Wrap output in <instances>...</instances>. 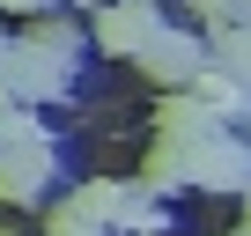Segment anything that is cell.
Instances as JSON below:
<instances>
[{
	"label": "cell",
	"mask_w": 251,
	"mask_h": 236,
	"mask_svg": "<svg viewBox=\"0 0 251 236\" xmlns=\"http://www.w3.org/2000/svg\"><path fill=\"white\" fill-rule=\"evenodd\" d=\"M67 8H103V0H67Z\"/></svg>",
	"instance_id": "5bb4252c"
},
{
	"label": "cell",
	"mask_w": 251,
	"mask_h": 236,
	"mask_svg": "<svg viewBox=\"0 0 251 236\" xmlns=\"http://www.w3.org/2000/svg\"><path fill=\"white\" fill-rule=\"evenodd\" d=\"M45 177H52V141L0 148V199H8V207H30V199H45Z\"/></svg>",
	"instance_id": "277c9868"
},
{
	"label": "cell",
	"mask_w": 251,
	"mask_h": 236,
	"mask_svg": "<svg viewBox=\"0 0 251 236\" xmlns=\"http://www.w3.org/2000/svg\"><path fill=\"white\" fill-rule=\"evenodd\" d=\"M15 103H23V96H15V81H8V67H0V118H8Z\"/></svg>",
	"instance_id": "4fadbf2b"
},
{
	"label": "cell",
	"mask_w": 251,
	"mask_h": 236,
	"mask_svg": "<svg viewBox=\"0 0 251 236\" xmlns=\"http://www.w3.org/2000/svg\"><path fill=\"white\" fill-rule=\"evenodd\" d=\"M214 59H222L229 74H244V81H251V23H236V30H222V37H214Z\"/></svg>",
	"instance_id": "9c48e42d"
},
{
	"label": "cell",
	"mask_w": 251,
	"mask_h": 236,
	"mask_svg": "<svg viewBox=\"0 0 251 236\" xmlns=\"http://www.w3.org/2000/svg\"><path fill=\"white\" fill-rule=\"evenodd\" d=\"M185 177L207 185V192H251V155H244V141H229V133L185 141Z\"/></svg>",
	"instance_id": "7a4b0ae2"
},
{
	"label": "cell",
	"mask_w": 251,
	"mask_h": 236,
	"mask_svg": "<svg viewBox=\"0 0 251 236\" xmlns=\"http://www.w3.org/2000/svg\"><path fill=\"white\" fill-rule=\"evenodd\" d=\"M45 236H103V221H89V214H74V207H52V214H45Z\"/></svg>",
	"instance_id": "30bf717a"
},
{
	"label": "cell",
	"mask_w": 251,
	"mask_h": 236,
	"mask_svg": "<svg viewBox=\"0 0 251 236\" xmlns=\"http://www.w3.org/2000/svg\"><path fill=\"white\" fill-rule=\"evenodd\" d=\"M192 96H200V103H214L222 118H236V111H244V96H251V81H244V74H229L222 59H207V74L192 81Z\"/></svg>",
	"instance_id": "52a82bcc"
},
{
	"label": "cell",
	"mask_w": 251,
	"mask_h": 236,
	"mask_svg": "<svg viewBox=\"0 0 251 236\" xmlns=\"http://www.w3.org/2000/svg\"><path fill=\"white\" fill-rule=\"evenodd\" d=\"M8 52H15V45H8V37H0V67H8Z\"/></svg>",
	"instance_id": "9a60e30c"
},
{
	"label": "cell",
	"mask_w": 251,
	"mask_h": 236,
	"mask_svg": "<svg viewBox=\"0 0 251 236\" xmlns=\"http://www.w3.org/2000/svg\"><path fill=\"white\" fill-rule=\"evenodd\" d=\"M30 45H45V52L74 59V52H81V30H74V23H59V15H37V23H30Z\"/></svg>",
	"instance_id": "ba28073f"
},
{
	"label": "cell",
	"mask_w": 251,
	"mask_h": 236,
	"mask_svg": "<svg viewBox=\"0 0 251 236\" xmlns=\"http://www.w3.org/2000/svg\"><path fill=\"white\" fill-rule=\"evenodd\" d=\"M8 81H15V96H23V103H45V96H67V59L23 37V45L8 52Z\"/></svg>",
	"instance_id": "5b68a950"
},
{
	"label": "cell",
	"mask_w": 251,
	"mask_h": 236,
	"mask_svg": "<svg viewBox=\"0 0 251 236\" xmlns=\"http://www.w3.org/2000/svg\"><path fill=\"white\" fill-rule=\"evenodd\" d=\"M229 236H251V221H244V229H229Z\"/></svg>",
	"instance_id": "2e32d148"
},
{
	"label": "cell",
	"mask_w": 251,
	"mask_h": 236,
	"mask_svg": "<svg viewBox=\"0 0 251 236\" xmlns=\"http://www.w3.org/2000/svg\"><path fill=\"white\" fill-rule=\"evenodd\" d=\"M133 67H141L155 89H192V81L207 74V45H200L192 30H163V37H155V45H148Z\"/></svg>",
	"instance_id": "3957f363"
},
{
	"label": "cell",
	"mask_w": 251,
	"mask_h": 236,
	"mask_svg": "<svg viewBox=\"0 0 251 236\" xmlns=\"http://www.w3.org/2000/svg\"><path fill=\"white\" fill-rule=\"evenodd\" d=\"M192 15H200V23H214V30H236V23H251V15H244V0H192Z\"/></svg>",
	"instance_id": "8fae6325"
},
{
	"label": "cell",
	"mask_w": 251,
	"mask_h": 236,
	"mask_svg": "<svg viewBox=\"0 0 251 236\" xmlns=\"http://www.w3.org/2000/svg\"><path fill=\"white\" fill-rule=\"evenodd\" d=\"M155 37H163L155 0H103L96 8V52H111V59H141Z\"/></svg>",
	"instance_id": "6da1fadb"
},
{
	"label": "cell",
	"mask_w": 251,
	"mask_h": 236,
	"mask_svg": "<svg viewBox=\"0 0 251 236\" xmlns=\"http://www.w3.org/2000/svg\"><path fill=\"white\" fill-rule=\"evenodd\" d=\"M45 8H52V0H0V15H30V23H37Z\"/></svg>",
	"instance_id": "7c38bea8"
},
{
	"label": "cell",
	"mask_w": 251,
	"mask_h": 236,
	"mask_svg": "<svg viewBox=\"0 0 251 236\" xmlns=\"http://www.w3.org/2000/svg\"><path fill=\"white\" fill-rule=\"evenodd\" d=\"M214 133H222V111L200 103L192 89H170L155 103V141H214Z\"/></svg>",
	"instance_id": "8992f818"
},
{
	"label": "cell",
	"mask_w": 251,
	"mask_h": 236,
	"mask_svg": "<svg viewBox=\"0 0 251 236\" xmlns=\"http://www.w3.org/2000/svg\"><path fill=\"white\" fill-rule=\"evenodd\" d=\"M244 207H251V192H244Z\"/></svg>",
	"instance_id": "e0dca14e"
}]
</instances>
